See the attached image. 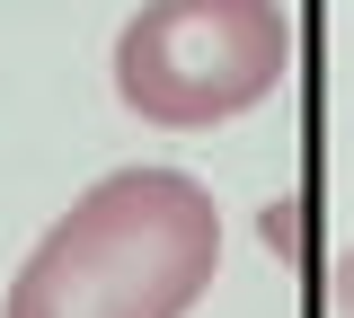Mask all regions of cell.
Returning <instances> with one entry per match:
<instances>
[{
  "instance_id": "obj_1",
  "label": "cell",
  "mask_w": 354,
  "mask_h": 318,
  "mask_svg": "<svg viewBox=\"0 0 354 318\" xmlns=\"http://www.w3.org/2000/svg\"><path fill=\"white\" fill-rule=\"evenodd\" d=\"M221 274V212L177 168L97 177L27 248L9 318H186Z\"/></svg>"
},
{
  "instance_id": "obj_2",
  "label": "cell",
  "mask_w": 354,
  "mask_h": 318,
  "mask_svg": "<svg viewBox=\"0 0 354 318\" xmlns=\"http://www.w3.org/2000/svg\"><path fill=\"white\" fill-rule=\"evenodd\" d=\"M283 71H292L283 0H142L115 36V97L169 133H204L266 106Z\"/></svg>"
},
{
  "instance_id": "obj_3",
  "label": "cell",
  "mask_w": 354,
  "mask_h": 318,
  "mask_svg": "<svg viewBox=\"0 0 354 318\" xmlns=\"http://www.w3.org/2000/svg\"><path fill=\"white\" fill-rule=\"evenodd\" d=\"M337 310L354 318V248H346V257H337Z\"/></svg>"
}]
</instances>
